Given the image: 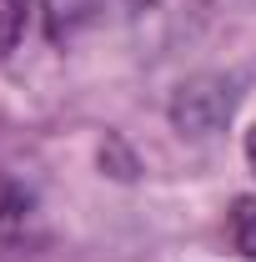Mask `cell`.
I'll return each instance as SVG.
<instances>
[{
	"label": "cell",
	"mask_w": 256,
	"mask_h": 262,
	"mask_svg": "<svg viewBox=\"0 0 256 262\" xmlns=\"http://www.w3.org/2000/svg\"><path fill=\"white\" fill-rule=\"evenodd\" d=\"M246 5H256V0H246Z\"/></svg>",
	"instance_id": "9c48e42d"
},
{
	"label": "cell",
	"mask_w": 256,
	"mask_h": 262,
	"mask_svg": "<svg viewBox=\"0 0 256 262\" xmlns=\"http://www.w3.org/2000/svg\"><path fill=\"white\" fill-rule=\"evenodd\" d=\"M231 242H236L241 257L256 262V196H236V207H231Z\"/></svg>",
	"instance_id": "277c9868"
},
{
	"label": "cell",
	"mask_w": 256,
	"mask_h": 262,
	"mask_svg": "<svg viewBox=\"0 0 256 262\" xmlns=\"http://www.w3.org/2000/svg\"><path fill=\"white\" fill-rule=\"evenodd\" d=\"M40 237V202L25 182L0 177V247H20Z\"/></svg>",
	"instance_id": "7a4b0ae2"
},
{
	"label": "cell",
	"mask_w": 256,
	"mask_h": 262,
	"mask_svg": "<svg viewBox=\"0 0 256 262\" xmlns=\"http://www.w3.org/2000/svg\"><path fill=\"white\" fill-rule=\"evenodd\" d=\"M241 106V76H191L171 96V126L181 136H216Z\"/></svg>",
	"instance_id": "6da1fadb"
},
{
	"label": "cell",
	"mask_w": 256,
	"mask_h": 262,
	"mask_svg": "<svg viewBox=\"0 0 256 262\" xmlns=\"http://www.w3.org/2000/svg\"><path fill=\"white\" fill-rule=\"evenodd\" d=\"M25 5H31V0H0V56L15 46L20 20H25Z\"/></svg>",
	"instance_id": "8992f818"
},
{
	"label": "cell",
	"mask_w": 256,
	"mask_h": 262,
	"mask_svg": "<svg viewBox=\"0 0 256 262\" xmlns=\"http://www.w3.org/2000/svg\"><path fill=\"white\" fill-rule=\"evenodd\" d=\"M246 162H251V171H256V126L246 131Z\"/></svg>",
	"instance_id": "52a82bcc"
},
{
	"label": "cell",
	"mask_w": 256,
	"mask_h": 262,
	"mask_svg": "<svg viewBox=\"0 0 256 262\" xmlns=\"http://www.w3.org/2000/svg\"><path fill=\"white\" fill-rule=\"evenodd\" d=\"M106 10V0H45V35L61 46V40H75Z\"/></svg>",
	"instance_id": "3957f363"
},
{
	"label": "cell",
	"mask_w": 256,
	"mask_h": 262,
	"mask_svg": "<svg viewBox=\"0 0 256 262\" xmlns=\"http://www.w3.org/2000/svg\"><path fill=\"white\" fill-rule=\"evenodd\" d=\"M121 5H126V10H136V5H141V0H121Z\"/></svg>",
	"instance_id": "ba28073f"
},
{
	"label": "cell",
	"mask_w": 256,
	"mask_h": 262,
	"mask_svg": "<svg viewBox=\"0 0 256 262\" xmlns=\"http://www.w3.org/2000/svg\"><path fill=\"white\" fill-rule=\"evenodd\" d=\"M100 166H106L111 177H121V182H131V177L141 171V166H136V157H131V151L121 146V141H116V136H111V141L100 146Z\"/></svg>",
	"instance_id": "5b68a950"
}]
</instances>
